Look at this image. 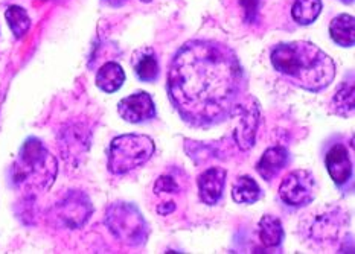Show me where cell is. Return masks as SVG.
<instances>
[{
	"mask_svg": "<svg viewBox=\"0 0 355 254\" xmlns=\"http://www.w3.org/2000/svg\"><path fill=\"white\" fill-rule=\"evenodd\" d=\"M244 90L243 66L223 43H184L169 66V101L191 127L209 128L234 118L243 105Z\"/></svg>",
	"mask_w": 355,
	"mask_h": 254,
	"instance_id": "cell-1",
	"label": "cell"
},
{
	"mask_svg": "<svg viewBox=\"0 0 355 254\" xmlns=\"http://www.w3.org/2000/svg\"><path fill=\"white\" fill-rule=\"evenodd\" d=\"M272 64L295 86L319 93L333 84L336 64L310 42L281 43L272 51Z\"/></svg>",
	"mask_w": 355,
	"mask_h": 254,
	"instance_id": "cell-2",
	"label": "cell"
},
{
	"mask_svg": "<svg viewBox=\"0 0 355 254\" xmlns=\"http://www.w3.org/2000/svg\"><path fill=\"white\" fill-rule=\"evenodd\" d=\"M58 172L55 157L35 137L23 143L17 161L12 167V180L17 186L46 190L49 189Z\"/></svg>",
	"mask_w": 355,
	"mask_h": 254,
	"instance_id": "cell-3",
	"label": "cell"
},
{
	"mask_svg": "<svg viewBox=\"0 0 355 254\" xmlns=\"http://www.w3.org/2000/svg\"><path fill=\"white\" fill-rule=\"evenodd\" d=\"M154 154L153 138L144 134H123L113 138L109 149V171L123 175L146 163Z\"/></svg>",
	"mask_w": 355,
	"mask_h": 254,
	"instance_id": "cell-4",
	"label": "cell"
},
{
	"mask_svg": "<svg viewBox=\"0 0 355 254\" xmlns=\"http://www.w3.org/2000/svg\"><path fill=\"white\" fill-rule=\"evenodd\" d=\"M112 235L130 247H141L150 236V228L141 210L131 203H113L105 215Z\"/></svg>",
	"mask_w": 355,
	"mask_h": 254,
	"instance_id": "cell-5",
	"label": "cell"
},
{
	"mask_svg": "<svg viewBox=\"0 0 355 254\" xmlns=\"http://www.w3.org/2000/svg\"><path fill=\"white\" fill-rule=\"evenodd\" d=\"M94 207L86 194L80 190H71L53 207L52 217L61 227L80 228L89 221Z\"/></svg>",
	"mask_w": 355,
	"mask_h": 254,
	"instance_id": "cell-6",
	"label": "cell"
},
{
	"mask_svg": "<svg viewBox=\"0 0 355 254\" xmlns=\"http://www.w3.org/2000/svg\"><path fill=\"white\" fill-rule=\"evenodd\" d=\"M318 192L314 175L304 169L290 172L279 186V197L285 204L291 207H304L313 203Z\"/></svg>",
	"mask_w": 355,
	"mask_h": 254,
	"instance_id": "cell-7",
	"label": "cell"
},
{
	"mask_svg": "<svg viewBox=\"0 0 355 254\" xmlns=\"http://www.w3.org/2000/svg\"><path fill=\"white\" fill-rule=\"evenodd\" d=\"M118 111L121 118L130 124H142L156 118V105L146 91H137L123 98L118 104Z\"/></svg>",
	"mask_w": 355,
	"mask_h": 254,
	"instance_id": "cell-8",
	"label": "cell"
},
{
	"mask_svg": "<svg viewBox=\"0 0 355 254\" xmlns=\"http://www.w3.org/2000/svg\"><path fill=\"white\" fill-rule=\"evenodd\" d=\"M236 114H241V119L235 129V142L241 151H249L254 145L261 118L257 99H252V104H243Z\"/></svg>",
	"mask_w": 355,
	"mask_h": 254,
	"instance_id": "cell-9",
	"label": "cell"
},
{
	"mask_svg": "<svg viewBox=\"0 0 355 254\" xmlns=\"http://www.w3.org/2000/svg\"><path fill=\"white\" fill-rule=\"evenodd\" d=\"M227 171L223 167H209L198 176L200 198L207 206H215L225 194Z\"/></svg>",
	"mask_w": 355,
	"mask_h": 254,
	"instance_id": "cell-10",
	"label": "cell"
},
{
	"mask_svg": "<svg viewBox=\"0 0 355 254\" xmlns=\"http://www.w3.org/2000/svg\"><path fill=\"white\" fill-rule=\"evenodd\" d=\"M325 165L329 172V176L337 186H343L345 183H348L352 175V163L349 158L348 149L343 145H334L327 154Z\"/></svg>",
	"mask_w": 355,
	"mask_h": 254,
	"instance_id": "cell-11",
	"label": "cell"
},
{
	"mask_svg": "<svg viewBox=\"0 0 355 254\" xmlns=\"http://www.w3.org/2000/svg\"><path fill=\"white\" fill-rule=\"evenodd\" d=\"M290 154L282 146H273L262 154L257 171L266 181L275 180L282 169L288 165Z\"/></svg>",
	"mask_w": 355,
	"mask_h": 254,
	"instance_id": "cell-12",
	"label": "cell"
},
{
	"mask_svg": "<svg viewBox=\"0 0 355 254\" xmlns=\"http://www.w3.org/2000/svg\"><path fill=\"white\" fill-rule=\"evenodd\" d=\"M338 230H340V222H338V217L334 213L319 215V217L314 218L311 226L308 227L310 236L319 242L336 239Z\"/></svg>",
	"mask_w": 355,
	"mask_h": 254,
	"instance_id": "cell-13",
	"label": "cell"
},
{
	"mask_svg": "<svg viewBox=\"0 0 355 254\" xmlns=\"http://www.w3.org/2000/svg\"><path fill=\"white\" fill-rule=\"evenodd\" d=\"M60 148L67 160L71 157L83 156L89 149V137L78 125H75L66 129L64 137L60 140Z\"/></svg>",
	"mask_w": 355,
	"mask_h": 254,
	"instance_id": "cell-14",
	"label": "cell"
},
{
	"mask_svg": "<svg viewBox=\"0 0 355 254\" xmlns=\"http://www.w3.org/2000/svg\"><path fill=\"white\" fill-rule=\"evenodd\" d=\"M123 81H125V72L114 61L104 64L96 75V86L98 89L105 91V93H114V91H118L123 86Z\"/></svg>",
	"mask_w": 355,
	"mask_h": 254,
	"instance_id": "cell-15",
	"label": "cell"
},
{
	"mask_svg": "<svg viewBox=\"0 0 355 254\" xmlns=\"http://www.w3.org/2000/svg\"><path fill=\"white\" fill-rule=\"evenodd\" d=\"M329 35L343 48H352L355 43V21L349 14H340L329 25Z\"/></svg>",
	"mask_w": 355,
	"mask_h": 254,
	"instance_id": "cell-16",
	"label": "cell"
},
{
	"mask_svg": "<svg viewBox=\"0 0 355 254\" xmlns=\"http://www.w3.org/2000/svg\"><path fill=\"white\" fill-rule=\"evenodd\" d=\"M133 67L137 78L144 82H153L159 76V63L153 49L139 51L133 58Z\"/></svg>",
	"mask_w": 355,
	"mask_h": 254,
	"instance_id": "cell-17",
	"label": "cell"
},
{
	"mask_svg": "<svg viewBox=\"0 0 355 254\" xmlns=\"http://www.w3.org/2000/svg\"><path fill=\"white\" fill-rule=\"evenodd\" d=\"M282 222L273 215H264L259 221V237L261 242L267 248L279 247L284 241Z\"/></svg>",
	"mask_w": 355,
	"mask_h": 254,
	"instance_id": "cell-18",
	"label": "cell"
},
{
	"mask_svg": "<svg viewBox=\"0 0 355 254\" xmlns=\"http://www.w3.org/2000/svg\"><path fill=\"white\" fill-rule=\"evenodd\" d=\"M232 197L239 204H253L261 198V189L252 176L241 175L234 184Z\"/></svg>",
	"mask_w": 355,
	"mask_h": 254,
	"instance_id": "cell-19",
	"label": "cell"
},
{
	"mask_svg": "<svg viewBox=\"0 0 355 254\" xmlns=\"http://www.w3.org/2000/svg\"><path fill=\"white\" fill-rule=\"evenodd\" d=\"M354 82H343L338 86L333 96V110L342 118H351L354 114Z\"/></svg>",
	"mask_w": 355,
	"mask_h": 254,
	"instance_id": "cell-20",
	"label": "cell"
},
{
	"mask_svg": "<svg viewBox=\"0 0 355 254\" xmlns=\"http://www.w3.org/2000/svg\"><path fill=\"white\" fill-rule=\"evenodd\" d=\"M322 0H296L293 5V19L299 25H311V23L319 17L322 12Z\"/></svg>",
	"mask_w": 355,
	"mask_h": 254,
	"instance_id": "cell-21",
	"label": "cell"
},
{
	"mask_svg": "<svg viewBox=\"0 0 355 254\" xmlns=\"http://www.w3.org/2000/svg\"><path fill=\"white\" fill-rule=\"evenodd\" d=\"M5 17L15 38L25 37V34L31 28V19L28 12L23 10L21 6H15V5L10 6L5 12Z\"/></svg>",
	"mask_w": 355,
	"mask_h": 254,
	"instance_id": "cell-22",
	"label": "cell"
},
{
	"mask_svg": "<svg viewBox=\"0 0 355 254\" xmlns=\"http://www.w3.org/2000/svg\"><path fill=\"white\" fill-rule=\"evenodd\" d=\"M179 192V184L169 175H162L157 179L156 184H154V194H177Z\"/></svg>",
	"mask_w": 355,
	"mask_h": 254,
	"instance_id": "cell-23",
	"label": "cell"
},
{
	"mask_svg": "<svg viewBox=\"0 0 355 254\" xmlns=\"http://www.w3.org/2000/svg\"><path fill=\"white\" fill-rule=\"evenodd\" d=\"M247 23H257L259 17V0H239Z\"/></svg>",
	"mask_w": 355,
	"mask_h": 254,
	"instance_id": "cell-24",
	"label": "cell"
},
{
	"mask_svg": "<svg viewBox=\"0 0 355 254\" xmlns=\"http://www.w3.org/2000/svg\"><path fill=\"white\" fill-rule=\"evenodd\" d=\"M174 210H175V204H174L173 201H166V203L160 204V206L157 207V212H159L160 215H169V213H173Z\"/></svg>",
	"mask_w": 355,
	"mask_h": 254,
	"instance_id": "cell-25",
	"label": "cell"
},
{
	"mask_svg": "<svg viewBox=\"0 0 355 254\" xmlns=\"http://www.w3.org/2000/svg\"><path fill=\"white\" fill-rule=\"evenodd\" d=\"M105 2H109L112 6H119V3H118V0H105Z\"/></svg>",
	"mask_w": 355,
	"mask_h": 254,
	"instance_id": "cell-26",
	"label": "cell"
},
{
	"mask_svg": "<svg viewBox=\"0 0 355 254\" xmlns=\"http://www.w3.org/2000/svg\"><path fill=\"white\" fill-rule=\"evenodd\" d=\"M340 2H342V3H346V5H349V3L354 2V0H340Z\"/></svg>",
	"mask_w": 355,
	"mask_h": 254,
	"instance_id": "cell-27",
	"label": "cell"
},
{
	"mask_svg": "<svg viewBox=\"0 0 355 254\" xmlns=\"http://www.w3.org/2000/svg\"><path fill=\"white\" fill-rule=\"evenodd\" d=\"M142 2H151V0H142Z\"/></svg>",
	"mask_w": 355,
	"mask_h": 254,
	"instance_id": "cell-28",
	"label": "cell"
}]
</instances>
